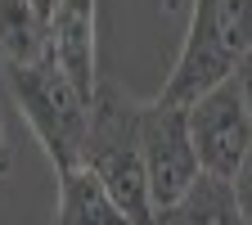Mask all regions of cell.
<instances>
[{
	"label": "cell",
	"instance_id": "cell-1",
	"mask_svg": "<svg viewBox=\"0 0 252 225\" xmlns=\"http://www.w3.org/2000/svg\"><path fill=\"white\" fill-rule=\"evenodd\" d=\"M81 167L108 189V198L122 207V216L131 225H153L158 207H153L144 158H140V99L122 95L117 86L94 90Z\"/></svg>",
	"mask_w": 252,
	"mask_h": 225
},
{
	"label": "cell",
	"instance_id": "cell-2",
	"mask_svg": "<svg viewBox=\"0 0 252 225\" xmlns=\"http://www.w3.org/2000/svg\"><path fill=\"white\" fill-rule=\"evenodd\" d=\"M9 90L32 126V135L41 140L45 158L59 171L81 167V149H86V131H90V104L94 90H86L63 63L45 50L36 63H23V68H5Z\"/></svg>",
	"mask_w": 252,
	"mask_h": 225
},
{
	"label": "cell",
	"instance_id": "cell-3",
	"mask_svg": "<svg viewBox=\"0 0 252 225\" xmlns=\"http://www.w3.org/2000/svg\"><path fill=\"white\" fill-rule=\"evenodd\" d=\"M252 50V0H194L180 59L158 90L162 104H189L216 81L234 77L239 59Z\"/></svg>",
	"mask_w": 252,
	"mask_h": 225
},
{
	"label": "cell",
	"instance_id": "cell-4",
	"mask_svg": "<svg viewBox=\"0 0 252 225\" xmlns=\"http://www.w3.org/2000/svg\"><path fill=\"white\" fill-rule=\"evenodd\" d=\"M140 158H144L153 207L176 203L185 189L203 176L185 104H162V99L140 104Z\"/></svg>",
	"mask_w": 252,
	"mask_h": 225
},
{
	"label": "cell",
	"instance_id": "cell-5",
	"mask_svg": "<svg viewBox=\"0 0 252 225\" xmlns=\"http://www.w3.org/2000/svg\"><path fill=\"white\" fill-rule=\"evenodd\" d=\"M185 113H189V135H194V149H198V167L207 176L230 180L234 167L243 162L248 144H252V117L243 108L234 77L216 81L198 99H189Z\"/></svg>",
	"mask_w": 252,
	"mask_h": 225
},
{
	"label": "cell",
	"instance_id": "cell-6",
	"mask_svg": "<svg viewBox=\"0 0 252 225\" xmlns=\"http://www.w3.org/2000/svg\"><path fill=\"white\" fill-rule=\"evenodd\" d=\"M50 54L86 90H99V72H94V0H59V9L50 14Z\"/></svg>",
	"mask_w": 252,
	"mask_h": 225
},
{
	"label": "cell",
	"instance_id": "cell-7",
	"mask_svg": "<svg viewBox=\"0 0 252 225\" xmlns=\"http://www.w3.org/2000/svg\"><path fill=\"white\" fill-rule=\"evenodd\" d=\"M153 225H248V216L239 212L234 185L203 171L176 203L158 207Z\"/></svg>",
	"mask_w": 252,
	"mask_h": 225
},
{
	"label": "cell",
	"instance_id": "cell-8",
	"mask_svg": "<svg viewBox=\"0 0 252 225\" xmlns=\"http://www.w3.org/2000/svg\"><path fill=\"white\" fill-rule=\"evenodd\" d=\"M50 225H131V221L122 216L108 189L86 167H72V171H59V203Z\"/></svg>",
	"mask_w": 252,
	"mask_h": 225
},
{
	"label": "cell",
	"instance_id": "cell-9",
	"mask_svg": "<svg viewBox=\"0 0 252 225\" xmlns=\"http://www.w3.org/2000/svg\"><path fill=\"white\" fill-rule=\"evenodd\" d=\"M50 50V18L32 0H0V68L36 63Z\"/></svg>",
	"mask_w": 252,
	"mask_h": 225
},
{
	"label": "cell",
	"instance_id": "cell-10",
	"mask_svg": "<svg viewBox=\"0 0 252 225\" xmlns=\"http://www.w3.org/2000/svg\"><path fill=\"white\" fill-rule=\"evenodd\" d=\"M230 185H234V198H239V212H243V216H248V225H252V144H248V153H243V162L234 167Z\"/></svg>",
	"mask_w": 252,
	"mask_h": 225
},
{
	"label": "cell",
	"instance_id": "cell-11",
	"mask_svg": "<svg viewBox=\"0 0 252 225\" xmlns=\"http://www.w3.org/2000/svg\"><path fill=\"white\" fill-rule=\"evenodd\" d=\"M234 86H239V95H243V108H248V117H252V50L239 59V68H234Z\"/></svg>",
	"mask_w": 252,
	"mask_h": 225
},
{
	"label": "cell",
	"instance_id": "cell-12",
	"mask_svg": "<svg viewBox=\"0 0 252 225\" xmlns=\"http://www.w3.org/2000/svg\"><path fill=\"white\" fill-rule=\"evenodd\" d=\"M9 171V131H5V108H0V176Z\"/></svg>",
	"mask_w": 252,
	"mask_h": 225
},
{
	"label": "cell",
	"instance_id": "cell-13",
	"mask_svg": "<svg viewBox=\"0 0 252 225\" xmlns=\"http://www.w3.org/2000/svg\"><path fill=\"white\" fill-rule=\"evenodd\" d=\"M32 5H36V9H41V14H45V18H50V14H54V9H59V0H32Z\"/></svg>",
	"mask_w": 252,
	"mask_h": 225
}]
</instances>
